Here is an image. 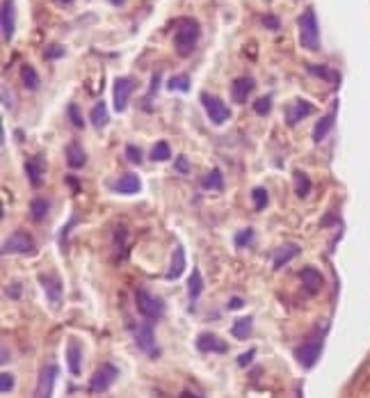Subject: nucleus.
<instances>
[{"mask_svg": "<svg viewBox=\"0 0 370 398\" xmlns=\"http://www.w3.org/2000/svg\"><path fill=\"white\" fill-rule=\"evenodd\" d=\"M199 37H201V28H199V24L195 19H190V16L178 19L176 32H174V49H176L178 55L187 58V55L197 49Z\"/></svg>", "mask_w": 370, "mask_h": 398, "instance_id": "obj_1", "label": "nucleus"}, {"mask_svg": "<svg viewBox=\"0 0 370 398\" xmlns=\"http://www.w3.org/2000/svg\"><path fill=\"white\" fill-rule=\"evenodd\" d=\"M297 26H299V44H302V49L318 51L320 49V26H318L316 9L307 7L304 12L299 14Z\"/></svg>", "mask_w": 370, "mask_h": 398, "instance_id": "obj_2", "label": "nucleus"}, {"mask_svg": "<svg viewBox=\"0 0 370 398\" xmlns=\"http://www.w3.org/2000/svg\"><path fill=\"white\" fill-rule=\"evenodd\" d=\"M322 334H324V329H318L311 339H307L304 344L295 348V359L302 369H313L318 364L322 355Z\"/></svg>", "mask_w": 370, "mask_h": 398, "instance_id": "obj_3", "label": "nucleus"}, {"mask_svg": "<svg viewBox=\"0 0 370 398\" xmlns=\"http://www.w3.org/2000/svg\"><path fill=\"white\" fill-rule=\"evenodd\" d=\"M135 304H138V312L147 318V321H158L165 314V302L160 298H155L147 289L135 291Z\"/></svg>", "mask_w": 370, "mask_h": 398, "instance_id": "obj_4", "label": "nucleus"}, {"mask_svg": "<svg viewBox=\"0 0 370 398\" xmlns=\"http://www.w3.org/2000/svg\"><path fill=\"white\" fill-rule=\"evenodd\" d=\"M37 245L32 241V236L26 232H14L7 236V241L3 243V254H35Z\"/></svg>", "mask_w": 370, "mask_h": 398, "instance_id": "obj_5", "label": "nucleus"}, {"mask_svg": "<svg viewBox=\"0 0 370 398\" xmlns=\"http://www.w3.org/2000/svg\"><path fill=\"white\" fill-rule=\"evenodd\" d=\"M201 104H204L206 115L215 126H222V124H227L231 119V108H227V104H224L220 96H212V94L204 92L201 94Z\"/></svg>", "mask_w": 370, "mask_h": 398, "instance_id": "obj_6", "label": "nucleus"}, {"mask_svg": "<svg viewBox=\"0 0 370 398\" xmlns=\"http://www.w3.org/2000/svg\"><path fill=\"white\" fill-rule=\"evenodd\" d=\"M117 378H119V369L115 367V364L106 362L103 367H98V369L94 371L92 378H89V389L96 392V394L108 392L110 387H112V382H115Z\"/></svg>", "mask_w": 370, "mask_h": 398, "instance_id": "obj_7", "label": "nucleus"}, {"mask_svg": "<svg viewBox=\"0 0 370 398\" xmlns=\"http://www.w3.org/2000/svg\"><path fill=\"white\" fill-rule=\"evenodd\" d=\"M135 89V78L133 76H119L115 81V89H112V101H115V110L123 112L128 108V101Z\"/></svg>", "mask_w": 370, "mask_h": 398, "instance_id": "obj_8", "label": "nucleus"}, {"mask_svg": "<svg viewBox=\"0 0 370 398\" xmlns=\"http://www.w3.org/2000/svg\"><path fill=\"white\" fill-rule=\"evenodd\" d=\"M135 344L142 352H147L149 357H158V346H155V334H153V321H144L138 332H135Z\"/></svg>", "mask_w": 370, "mask_h": 398, "instance_id": "obj_9", "label": "nucleus"}, {"mask_svg": "<svg viewBox=\"0 0 370 398\" xmlns=\"http://www.w3.org/2000/svg\"><path fill=\"white\" fill-rule=\"evenodd\" d=\"M58 373H60V369L55 367V364H48V367H43L39 371L35 398H51L53 396V387H55V380H58Z\"/></svg>", "mask_w": 370, "mask_h": 398, "instance_id": "obj_10", "label": "nucleus"}, {"mask_svg": "<svg viewBox=\"0 0 370 398\" xmlns=\"http://www.w3.org/2000/svg\"><path fill=\"white\" fill-rule=\"evenodd\" d=\"M39 284L43 287V293H46V300H48L53 307H60L62 293H64L62 279H60L58 275H55V272H48V275H39Z\"/></svg>", "mask_w": 370, "mask_h": 398, "instance_id": "obj_11", "label": "nucleus"}, {"mask_svg": "<svg viewBox=\"0 0 370 398\" xmlns=\"http://www.w3.org/2000/svg\"><path fill=\"white\" fill-rule=\"evenodd\" d=\"M0 26H3V41H12L16 30L14 0H3V7H0Z\"/></svg>", "mask_w": 370, "mask_h": 398, "instance_id": "obj_12", "label": "nucleus"}, {"mask_svg": "<svg viewBox=\"0 0 370 398\" xmlns=\"http://www.w3.org/2000/svg\"><path fill=\"white\" fill-rule=\"evenodd\" d=\"M311 112H313V104H311V101H304V99L293 101V104H290V106L286 108V112H284L286 126H297V124H299L302 119H307V117L311 115Z\"/></svg>", "mask_w": 370, "mask_h": 398, "instance_id": "obj_13", "label": "nucleus"}, {"mask_svg": "<svg viewBox=\"0 0 370 398\" xmlns=\"http://www.w3.org/2000/svg\"><path fill=\"white\" fill-rule=\"evenodd\" d=\"M43 172H46V163H43V156L41 154L28 158V161H26V174L30 179V186L32 188H41Z\"/></svg>", "mask_w": 370, "mask_h": 398, "instance_id": "obj_14", "label": "nucleus"}, {"mask_svg": "<svg viewBox=\"0 0 370 398\" xmlns=\"http://www.w3.org/2000/svg\"><path fill=\"white\" fill-rule=\"evenodd\" d=\"M254 78L250 76H238L235 81L231 83V99L235 101V104H245L247 99H250V94L254 92Z\"/></svg>", "mask_w": 370, "mask_h": 398, "instance_id": "obj_15", "label": "nucleus"}, {"mask_svg": "<svg viewBox=\"0 0 370 398\" xmlns=\"http://www.w3.org/2000/svg\"><path fill=\"white\" fill-rule=\"evenodd\" d=\"M299 279H302V284H304V289H307L311 295L320 293V291H322V287H324L322 272H320V270H316L313 266L302 268V270H299Z\"/></svg>", "mask_w": 370, "mask_h": 398, "instance_id": "obj_16", "label": "nucleus"}, {"mask_svg": "<svg viewBox=\"0 0 370 398\" xmlns=\"http://www.w3.org/2000/svg\"><path fill=\"white\" fill-rule=\"evenodd\" d=\"M197 348L201 352H227V344H224L222 339H217L212 332H201L197 337Z\"/></svg>", "mask_w": 370, "mask_h": 398, "instance_id": "obj_17", "label": "nucleus"}, {"mask_svg": "<svg viewBox=\"0 0 370 398\" xmlns=\"http://www.w3.org/2000/svg\"><path fill=\"white\" fill-rule=\"evenodd\" d=\"M302 252V247L297 243H286L284 247H279L274 252V270H282L286 264H290L297 254Z\"/></svg>", "mask_w": 370, "mask_h": 398, "instance_id": "obj_18", "label": "nucleus"}, {"mask_svg": "<svg viewBox=\"0 0 370 398\" xmlns=\"http://www.w3.org/2000/svg\"><path fill=\"white\" fill-rule=\"evenodd\" d=\"M66 163H69L71 169H83L87 165V154L81 146V142L66 144Z\"/></svg>", "mask_w": 370, "mask_h": 398, "instance_id": "obj_19", "label": "nucleus"}, {"mask_svg": "<svg viewBox=\"0 0 370 398\" xmlns=\"http://www.w3.org/2000/svg\"><path fill=\"white\" fill-rule=\"evenodd\" d=\"M334 121H336V104H334V108L327 112V115H324V117L316 124V129H313V142L320 144L324 138H327L329 131H332V126H334Z\"/></svg>", "mask_w": 370, "mask_h": 398, "instance_id": "obj_20", "label": "nucleus"}, {"mask_svg": "<svg viewBox=\"0 0 370 398\" xmlns=\"http://www.w3.org/2000/svg\"><path fill=\"white\" fill-rule=\"evenodd\" d=\"M66 364H69V371H71V375H81V371H83V350H81V346L76 344V341H71V344H66Z\"/></svg>", "mask_w": 370, "mask_h": 398, "instance_id": "obj_21", "label": "nucleus"}, {"mask_svg": "<svg viewBox=\"0 0 370 398\" xmlns=\"http://www.w3.org/2000/svg\"><path fill=\"white\" fill-rule=\"evenodd\" d=\"M112 190L121 192V195H135V192H140V179L135 174H123L115 181Z\"/></svg>", "mask_w": 370, "mask_h": 398, "instance_id": "obj_22", "label": "nucleus"}, {"mask_svg": "<svg viewBox=\"0 0 370 398\" xmlns=\"http://www.w3.org/2000/svg\"><path fill=\"white\" fill-rule=\"evenodd\" d=\"M183 270H185V252H183V247H176L172 254V266L167 270V279L170 282L178 279L183 275Z\"/></svg>", "mask_w": 370, "mask_h": 398, "instance_id": "obj_23", "label": "nucleus"}, {"mask_svg": "<svg viewBox=\"0 0 370 398\" xmlns=\"http://www.w3.org/2000/svg\"><path fill=\"white\" fill-rule=\"evenodd\" d=\"M201 188H204V190H215V192L224 190V174L220 172L217 167L210 169L208 174L201 176Z\"/></svg>", "mask_w": 370, "mask_h": 398, "instance_id": "obj_24", "label": "nucleus"}, {"mask_svg": "<svg viewBox=\"0 0 370 398\" xmlns=\"http://www.w3.org/2000/svg\"><path fill=\"white\" fill-rule=\"evenodd\" d=\"M48 211H51V202L46 197H35L30 202V215L35 222H41L48 215Z\"/></svg>", "mask_w": 370, "mask_h": 398, "instance_id": "obj_25", "label": "nucleus"}, {"mask_svg": "<svg viewBox=\"0 0 370 398\" xmlns=\"http://www.w3.org/2000/svg\"><path fill=\"white\" fill-rule=\"evenodd\" d=\"M252 325H254L252 316H242V318H238V321L233 323L231 334H233L235 339H238V341L250 339V334H252Z\"/></svg>", "mask_w": 370, "mask_h": 398, "instance_id": "obj_26", "label": "nucleus"}, {"mask_svg": "<svg viewBox=\"0 0 370 398\" xmlns=\"http://www.w3.org/2000/svg\"><path fill=\"white\" fill-rule=\"evenodd\" d=\"M21 83H24L28 89H39L41 78H39V74H37L35 66H30V64L21 66Z\"/></svg>", "mask_w": 370, "mask_h": 398, "instance_id": "obj_27", "label": "nucleus"}, {"mask_svg": "<svg viewBox=\"0 0 370 398\" xmlns=\"http://www.w3.org/2000/svg\"><path fill=\"white\" fill-rule=\"evenodd\" d=\"M108 121H110L108 106L103 104V101H101V104H96V106L92 108V124H94L96 129H103Z\"/></svg>", "mask_w": 370, "mask_h": 398, "instance_id": "obj_28", "label": "nucleus"}, {"mask_svg": "<svg viewBox=\"0 0 370 398\" xmlns=\"http://www.w3.org/2000/svg\"><path fill=\"white\" fill-rule=\"evenodd\" d=\"M201 291H204V277H201V272L195 268V272L187 279V293H190V298L197 300L201 295Z\"/></svg>", "mask_w": 370, "mask_h": 398, "instance_id": "obj_29", "label": "nucleus"}, {"mask_svg": "<svg viewBox=\"0 0 370 398\" xmlns=\"http://www.w3.org/2000/svg\"><path fill=\"white\" fill-rule=\"evenodd\" d=\"M170 158H172V149H170V144H167L165 140H160V142L153 144V149H151V161H153V163L170 161Z\"/></svg>", "mask_w": 370, "mask_h": 398, "instance_id": "obj_30", "label": "nucleus"}, {"mask_svg": "<svg viewBox=\"0 0 370 398\" xmlns=\"http://www.w3.org/2000/svg\"><path fill=\"white\" fill-rule=\"evenodd\" d=\"M307 69L313 74V76H318L322 78V81H332V83H339V74L332 71L329 66H322V64H307Z\"/></svg>", "mask_w": 370, "mask_h": 398, "instance_id": "obj_31", "label": "nucleus"}, {"mask_svg": "<svg viewBox=\"0 0 370 398\" xmlns=\"http://www.w3.org/2000/svg\"><path fill=\"white\" fill-rule=\"evenodd\" d=\"M309 192H311V181H309V176L297 169V172H295V195H297L299 199H304V197H309Z\"/></svg>", "mask_w": 370, "mask_h": 398, "instance_id": "obj_32", "label": "nucleus"}, {"mask_svg": "<svg viewBox=\"0 0 370 398\" xmlns=\"http://www.w3.org/2000/svg\"><path fill=\"white\" fill-rule=\"evenodd\" d=\"M167 89H172V92H190V76L181 74V76H174L167 81Z\"/></svg>", "mask_w": 370, "mask_h": 398, "instance_id": "obj_33", "label": "nucleus"}, {"mask_svg": "<svg viewBox=\"0 0 370 398\" xmlns=\"http://www.w3.org/2000/svg\"><path fill=\"white\" fill-rule=\"evenodd\" d=\"M252 199H254V207L256 211H263L267 207V202H270V195H267V190L265 188H254L252 190Z\"/></svg>", "mask_w": 370, "mask_h": 398, "instance_id": "obj_34", "label": "nucleus"}, {"mask_svg": "<svg viewBox=\"0 0 370 398\" xmlns=\"http://www.w3.org/2000/svg\"><path fill=\"white\" fill-rule=\"evenodd\" d=\"M126 241H128V232L119 227L115 232V249H117V257H126Z\"/></svg>", "mask_w": 370, "mask_h": 398, "instance_id": "obj_35", "label": "nucleus"}, {"mask_svg": "<svg viewBox=\"0 0 370 398\" xmlns=\"http://www.w3.org/2000/svg\"><path fill=\"white\" fill-rule=\"evenodd\" d=\"M270 110H272V99L270 96H261V99L254 101V112H256V115L265 117V115H270Z\"/></svg>", "mask_w": 370, "mask_h": 398, "instance_id": "obj_36", "label": "nucleus"}, {"mask_svg": "<svg viewBox=\"0 0 370 398\" xmlns=\"http://www.w3.org/2000/svg\"><path fill=\"white\" fill-rule=\"evenodd\" d=\"M233 243H235V247H247V245H252L254 243V229H240L238 234H235V238H233Z\"/></svg>", "mask_w": 370, "mask_h": 398, "instance_id": "obj_37", "label": "nucleus"}, {"mask_svg": "<svg viewBox=\"0 0 370 398\" xmlns=\"http://www.w3.org/2000/svg\"><path fill=\"white\" fill-rule=\"evenodd\" d=\"M66 115H69V119H71V124L76 129H85V121L81 117V108H78L76 104H69V108H66Z\"/></svg>", "mask_w": 370, "mask_h": 398, "instance_id": "obj_38", "label": "nucleus"}, {"mask_svg": "<svg viewBox=\"0 0 370 398\" xmlns=\"http://www.w3.org/2000/svg\"><path fill=\"white\" fill-rule=\"evenodd\" d=\"M12 389H14V375L5 371L3 375H0V392H3V394H9Z\"/></svg>", "mask_w": 370, "mask_h": 398, "instance_id": "obj_39", "label": "nucleus"}, {"mask_svg": "<svg viewBox=\"0 0 370 398\" xmlns=\"http://www.w3.org/2000/svg\"><path fill=\"white\" fill-rule=\"evenodd\" d=\"M64 53H66L64 46H60V44H51V46L46 49V53H43V58L46 60H60Z\"/></svg>", "mask_w": 370, "mask_h": 398, "instance_id": "obj_40", "label": "nucleus"}, {"mask_svg": "<svg viewBox=\"0 0 370 398\" xmlns=\"http://www.w3.org/2000/svg\"><path fill=\"white\" fill-rule=\"evenodd\" d=\"M126 156L133 165H142V151L138 149L135 144H126Z\"/></svg>", "mask_w": 370, "mask_h": 398, "instance_id": "obj_41", "label": "nucleus"}, {"mask_svg": "<svg viewBox=\"0 0 370 398\" xmlns=\"http://www.w3.org/2000/svg\"><path fill=\"white\" fill-rule=\"evenodd\" d=\"M254 355H256V348H252V350L242 352V355L238 357V364H240V367H250L252 359H254Z\"/></svg>", "mask_w": 370, "mask_h": 398, "instance_id": "obj_42", "label": "nucleus"}, {"mask_svg": "<svg viewBox=\"0 0 370 398\" xmlns=\"http://www.w3.org/2000/svg\"><path fill=\"white\" fill-rule=\"evenodd\" d=\"M158 85H160V71H158V74H153V78H151V87H149V94H147V99H153V96H155V92H158Z\"/></svg>", "mask_w": 370, "mask_h": 398, "instance_id": "obj_43", "label": "nucleus"}, {"mask_svg": "<svg viewBox=\"0 0 370 398\" xmlns=\"http://www.w3.org/2000/svg\"><path fill=\"white\" fill-rule=\"evenodd\" d=\"M174 165H176V169H178L181 174H187V172H190V165H187V158H185V156H178Z\"/></svg>", "mask_w": 370, "mask_h": 398, "instance_id": "obj_44", "label": "nucleus"}, {"mask_svg": "<svg viewBox=\"0 0 370 398\" xmlns=\"http://www.w3.org/2000/svg\"><path fill=\"white\" fill-rule=\"evenodd\" d=\"M3 101H5V108H7V110H14L16 101H14V96L9 99V87H7V85H3Z\"/></svg>", "mask_w": 370, "mask_h": 398, "instance_id": "obj_45", "label": "nucleus"}, {"mask_svg": "<svg viewBox=\"0 0 370 398\" xmlns=\"http://www.w3.org/2000/svg\"><path fill=\"white\" fill-rule=\"evenodd\" d=\"M7 295H9V298L19 300V298H21V284H19V282L9 284V287H7Z\"/></svg>", "mask_w": 370, "mask_h": 398, "instance_id": "obj_46", "label": "nucleus"}, {"mask_svg": "<svg viewBox=\"0 0 370 398\" xmlns=\"http://www.w3.org/2000/svg\"><path fill=\"white\" fill-rule=\"evenodd\" d=\"M263 24L270 28V30H279V19H274L272 14H267L265 19H263Z\"/></svg>", "mask_w": 370, "mask_h": 398, "instance_id": "obj_47", "label": "nucleus"}, {"mask_svg": "<svg viewBox=\"0 0 370 398\" xmlns=\"http://www.w3.org/2000/svg\"><path fill=\"white\" fill-rule=\"evenodd\" d=\"M242 304H245V300H242V298H231V300H229V304H227V309H240Z\"/></svg>", "mask_w": 370, "mask_h": 398, "instance_id": "obj_48", "label": "nucleus"}, {"mask_svg": "<svg viewBox=\"0 0 370 398\" xmlns=\"http://www.w3.org/2000/svg\"><path fill=\"white\" fill-rule=\"evenodd\" d=\"M178 398H201V396H197L195 392H181V396Z\"/></svg>", "mask_w": 370, "mask_h": 398, "instance_id": "obj_49", "label": "nucleus"}, {"mask_svg": "<svg viewBox=\"0 0 370 398\" xmlns=\"http://www.w3.org/2000/svg\"><path fill=\"white\" fill-rule=\"evenodd\" d=\"M126 3V0H110V5H115V7H119V5H123Z\"/></svg>", "mask_w": 370, "mask_h": 398, "instance_id": "obj_50", "label": "nucleus"}, {"mask_svg": "<svg viewBox=\"0 0 370 398\" xmlns=\"http://www.w3.org/2000/svg\"><path fill=\"white\" fill-rule=\"evenodd\" d=\"M55 3H62V5H69V3H73V0H55Z\"/></svg>", "mask_w": 370, "mask_h": 398, "instance_id": "obj_51", "label": "nucleus"}]
</instances>
